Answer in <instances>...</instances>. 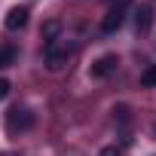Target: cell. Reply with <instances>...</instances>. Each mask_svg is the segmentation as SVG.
Returning <instances> with one entry per match:
<instances>
[{"mask_svg": "<svg viewBox=\"0 0 156 156\" xmlns=\"http://www.w3.org/2000/svg\"><path fill=\"white\" fill-rule=\"evenodd\" d=\"M98 156H122V147H116V144H110V147H104Z\"/></svg>", "mask_w": 156, "mask_h": 156, "instance_id": "10", "label": "cell"}, {"mask_svg": "<svg viewBox=\"0 0 156 156\" xmlns=\"http://www.w3.org/2000/svg\"><path fill=\"white\" fill-rule=\"evenodd\" d=\"M116 64H119V58H116L113 52H107V55H101V58H95V61H92L89 73L95 76V80H104V76H110V73L116 70Z\"/></svg>", "mask_w": 156, "mask_h": 156, "instance_id": "2", "label": "cell"}, {"mask_svg": "<svg viewBox=\"0 0 156 156\" xmlns=\"http://www.w3.org/2000/svg\"><path fill=\"white\" fill-rule=\"evenodd\" d=\"M122 6H126V3H122ZM122 6H113V9L101 19V31H104V34H113V31L122 28V19H126V16H122Z\"/></svg>", "mask_w": 156, "mask_h": 156, "instance_id": "5", "label": "cell"}, {"mask_svg": "<svg viewBox=\"0 0 156 156\" xmlns=\"http://www.w3.org/2000/svg\"><path fill=\"white\" fill-rule=\"evenodd\" d=\"M58 31H61V25H58V22H49V25H43V40H49V43H55V37H58Z\"/></svg>", "mask_w": 156, "mask_h": 156, "instance_id": "8", "label": "cell"}, {"mask_svg": "<svg viewBox=\"0 0 156 156\" xmlns=\"http://www.w3.org/2000/svg\"><path fill=\"white\" fill-rule=\"evenodd\" d=\"M70 58V49L67 46H58V43H46V67L49 70H61Z\"/></svg>", "mask_w": 156, "mask_h": 156, "instance_id": "1", "label": "cell"}, {"mask_svg": "<svg viewBox=\"0 0 156 156\" xmlns=\"http://www.w3.org/2000/svg\"><path fill=\"white\" fill-rule=\"evenodd\" d=\"M6 31H22L25 25H28V9L25 6H12L9 12H6Z\"/></svg>", "mask_w": 156, "mask_h": 156, "instance_id": "4", "label": "cell"}, {"mask_svg": "<svg viewBox=\"0 0 156 156\" xmlns=\"http://www.w3.org/2000/svg\"><path fill=\"white\" fill-rule=\"evenodd\" d=\"M31 122H34V116L28 113V110H9L6 113V129H9V135H16V132H25V129H31Z\"/></svg>", "mask_w": 156, "mask_h": 156, "instance_id": "3", "label": "cell"}, {"mask_svg": "<svg viewBox=\"0 0 156 156\" xmlns=\"http://www.w3.org/2000/svg\"><path fill=\"white\" fill-rule=\"evenodd\" d=\"M9 95V80H3V76H0V101H3Z\"/></svg>", "mask_w": 156, "mask_h": 156, "instance_id": "11", "label": "cell"}, {"mask_svg": "<svg viewBox=\"0 0 156 156\" xmlns=\"http://www.w3.org/2000/svg\"><path fill=\"white\" fill-rule=\"evenodd\" d=\"M12 61H16V49H9V46L0 49V67H9Z\"/></svg>", "mask_w": 156, "mask_h": 156, "instance_id": "9", "label": "cell"}, {"mask_svg": "<svg viewBox=\"0 0 156 156\" xmlns=\"http://www.w3.org/2000/svg\"><path fill=\"white\" fill-rule=\"evenodd\" d=\"M150 19H153V9H150V6H141V9H138V16H135V25H138V31H141V34L150 28Z\"/></svg>", "mask_w": 156, "mask_h": 156, "instance_id": "6", "label": "cell"}, {"mask_svg": "<svg viewBox=\"0 0 156 156\" xmlns=\"http://www.w3.org/2000/svg\"><path fill=\"white\" fill-rule=\"evenodd\" d=\"M0 156H19V153H0Z\"/></svg>", "mask_w": 156, "mask_h": 156, "instance_id": "12", "label": "cell"}, {"mask_svg": "<svg viewBox=\"0 0 156 156\" xmlns=\"http://www.w3.org/2000/svg\"><path fill=\"white\" fill-rule=\"evenodd\" d=\"M141 86H144V89H153V86H156V64L141 73Z\"/></svg>", "mask_w": 156, "mask_h": 156, "instance_id": "7", "label": "cell"}]
</instances>
